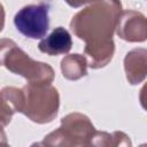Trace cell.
<instances>
[{"instance_id": "3957f363", "label": "cell", "mask_w": 147, "mask_h": 147, "mask_svg": "<svg viewBox=\"0 0 147 147\" xmlns=\"http://www.w3.org/2000/svg\"><path fill=\"white\" fill-rule=\"evenodd\" d=\"M22 111L36 123L53 121L59 110L57 90L49 84H29L23 88Z\"/></svg>"}, {"instance_id": "8992f818", "label": "cell", "mask_w": 147, "mask_h": 147, "mask_svg": "<svg viewBox=\"0 0 147 147\" xmlns=\"http://www.w3.org/2000/svg\"><path fill=\"white\" fill-rule=\"evenodd\" d=\"M117 34L126 41H145L147 39V18L138 11H123L117 22Z\"/></svg>"}, {"instance_id": "8fae6325", "label": "cell", "mask_w": 147, "mask_h": 147, "mask_svg": "<svg viewBox=\"0 0 147 147\" xmlns=\"http://www.w3.org/2000/svg\"><path fill=\"white\" fill-rule=\"evenodd\" d=\"M87 62L83 55L72 54L65 56L61 62V70L63 77L70 80H76L86 75Z\"/></svg>"}, {"instance_id": "277c9868", "label": "cell", "mask_w": 147, "mask_h": 147, "mask_svg": "<svg viewBox=\"0 0 147 147\" xmlns=\"http://www.w3.org/2000/svg\"><path fill=\"white\" fill-rule=\"evenodd\" d=\"M95 130L90 119L82 114L75 113L61 121V126L45 137L44 145H90L94 138Z\"/></svg>"}, {"instance_id": "6da1fadb", "label": "cell", "mask_w": 147, "mask_h": 147, "mask_svg": "<svg viewBox=\"0 0 147 147\" xmlns=\"http://www.w3.org/2000/svg\"><path fill=\"white\" fill-rule=\"evenodd\" d=\"M121 14L119 0H94L72 17L70 28L86 45L105 42L111 40Z\"/></svg>"}, {"instance_id": "ba28073f", "label": "cell", "mask_w": 147, "mask_h": 147, "mask_svg": "<svg viewBox=\"0 0 147 147\" xmlns=\"http://www.w3.org/2000/svg\"><path fill=\"white\" fill-rule=\"evenodd\" d=\"M72 46L71 36L62 26L55 28L46 38H44L38 47L39 51L48 54V55H60V54H67Z\"/></svg>"}, {"instance_id": "7a4b0ae2", "label": "cell", "mask_w": 147, "mask_h": 147, "mask_svg": "<svg viewBox=\"0 0 147 147\" xmlns=\"http://www.w3.org/2000/svg\"><path fill=\"white\" fill-rule=\"evenodd\" d=\"M1 64L9 71L23 76L31 84H49L54 71L47 63L37 62L28 56L13 40L1 39Z\"/></svg>"}, {"instance_id": "7c38bea8", "label": "cell", "mask_w": 147, "mask_h": 147, "mask_svg": "<svg viewBox=\"0 0 147 147\" xmlns=\"http://www.w3.org/2000/svg\"><path fill=\"white\" fill-rule=\"evenodd\" d=\"M139 98H140V103H141V106L147 110V83L142 86V88L140 90V95H139Z\"/></svg>"}, {"instance_id": "9c48e42d", "label": "cell", "mask_w": 147, "mask_h": 147, "mask_svg": "<svg viewBox=\"0 0 147 147\" xmlns=\"http://www.w3.org/2000/svg\"><path fill=\"white\" fill-rule=\"evenodd\" d=\"M23 107V90H18L16 87L6 86L1 90V113H0V119H1V126H6L10 119L11 116L16 111H22Z\"/></svg>"}, {"instance_id": "52a82bcc", "label": "cell", "mask_w": 147, "mask_h": 147, "mask_svg": "<svg viewBox=\"0 0 147 147\" xmlns=\"http://www.w3.org/2000/svg\"><path fill=\"white\" fill-rule=\"evenodd\" d=\"M124 69L130 84L134 85L142 82L147 76V49L130 51L124 59Z\"/></svg>"}, {"instance_id": "30bf717a", "label": "cell", "mask_w": 147, "mask_h": 147, "mask_svg": "<svg viewBox=\"0 0 147 147\" xmlns=\"http://www.w3.org/2000/svg\"><path fill=\"white\" fill-rule=\"evenodd\" d=\"M114 42L113 39L100 42V44H91L86 45L85 54L88 57V65L93 69H98L105 67L113 57L114 54Z\"/></svg>"}, {"instance_id": "5b68a950", "label": "cell", "mask_w": 147, "mask_h": 147, "mask_svg": "<svg viewBox=\"0 0 147 147\" xmlns=\"http://www.w3.org/2000/svg\"><path fill=\"white\" fill-rule=\"evenodd\" d=\"M48 13L49 3L28 5L16 13L14 24L23 36L31 39H40L46 36L49 28Z\"/></svg>"}, {"instance_id": "4fadbf2b", "label": "cell", "mask_w": 147, "mask_h": 147, "mask_svg": "<svg viewBox=\"0 0 147 147\" xmlns=\"http://www.w3.org/2000/svg\"><path fill=\"white\" fill-rule=\"evenodd\" d=\"M91 1L93 2L94 0H65V2L68 5H70L71 7H79V6L85 5L87 2H91Z\"/></svg>"}]
</instances>
